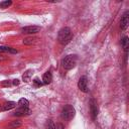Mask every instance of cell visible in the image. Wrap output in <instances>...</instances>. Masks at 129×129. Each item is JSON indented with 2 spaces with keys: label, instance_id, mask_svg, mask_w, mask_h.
Wrapping results in <instances>:
<instances>
[{
  "label": "cell",
  "instance_id": "obj_4",
  "mask_svg": "<svg viewBox=\"0 0 129 129\" xmlns=\"http://www.w3.org/2000/svg\"><path fill=\"white\" fill-rule=\"evenodd\" d=\"M78 88L84 92V93H88L89 92V87H88V79L86 76H83L79 79V82H78Z\"/></svg>",
  "mask_w": 129,
  "mask_h": 129
},
{
  "label": "cell",
  "instance_id": "obj_5",
  "mask_svg": "<svg viewBox=\"0 0 129 129\" xmlns=\"http://www.w3.org/2000/svg\"><path fill=\"white\" fill-rule=\"evenodd\" d=\"M41 29L40 26H36V25H30V26H25L21 28V32L25 33V34H35L37 32H39Z\"/></svg>",
  "mask_w": 129,
  "mask_h": 129
},
{
  "label": "cell",
  "instance_id": "obj_12",
  "mask_svg": "<svg viewBox=\"0 0 129 129\" xmlns=\"http://www.w3.org/2000/svg\"><path fill=\"white\" fill-rule=\"evenodd\" d=\"M121 45H122V47L124 48L125 52L127 53V51H128V46H129V40H128V37H127V36H124V37H123V39L121 40Z\"/></svg>",
  "mask_w": 129,
  "mask_h": 129
},
{
  "label": "cell",
  "instance_id": "obj_8",
  "mask_svg": "<svg viewBox=\"0 0 129 129\" xmlns=\"http://www.w3.org/2000/svg\"><path fill=\"white\" fill-rule=\"evenodd\" d=\"M31 114V111L28 109V108H22V107H19L14 113L13 115L14 116H17V117H20V116H27V115H30Z\"/></svg>",
  "mask_w": 129,
  "mask_h": 129
},
{
  "label": "cell",
  "instance_id": "obj_17",
  "mask_svg": "<svg viewBox=\"0 0 129 129\" xmlns=\"http://www.w3.org/2000/svg\"><path fill=\"white\" fill-rule=\"evenodd\" d=\"M30 77H31V71L29 70V71H27V72H25L24 73V75H23V81L24 82H29L30 81Z\"/></svg>",
  "mask_w": 129,
  "mask_h": 129
},
{
  "label": "cell",
  "instance_id": "obj_9",
  "mask_svg": "<svg viewBox=\"0 0 129 129\" xmlns=\"http://www.w3.org/2000/svg\"><path fill=\"white\" fill-rule=\"evenodd\" d=\"M42 83L47 85V84H50L51 81H52V75L50 73V71H47L46 73H44V75L42 76Z\"/></svg>",
  "mask_w": 129,
  "mask_h": 129
},
{
  "label": "cell",
  "instance_id": "obj_24",
  "mask_svg": "<svg viewBox=\"0 0 129 129\" xmlns=\"http://www.w3.org/2000/svg\"><path fill=\"white\" fill-rule=\"evenodd\" d=\"M0 107H1V105H0Z\"/></svg>",
  "mask_w": 129,
  "mask_h": 129
},
{
  "label": "cell",
  "instance_id": "obj_13",
  "mask_svg": "<svg viewBox=\"0 0 129 129\" xmlns=\"http://www.w3.org/2000/svg\"><path fill=\"white\" fill-rule=\"evenodd\" d=\"M18 105H19V107H22V108H28V106H29V102H28L27 99L21 98V99L18 101Z\"/></svg>",
  "mask_w": 129,
  "mask_h": 129
},
{
  "label": "cell",
  "instance_id": "obj_15",
  "mask_svg": "<svg viewBox=\"0 0 129 129\" xmlns=\"http://www.w3.org/2000/svg\"><path fill=\"white\" fill-rule=\"evenodd\" d=\"M12 4V1H2V2H0V8H2V9H5V8H8L10 5Z\"/></svg>",
  "mask_w": 129,
  "mask_h": 129
},
{
  "label": "cell",
  "instance_id": "obj_2",
  "mask_svg": "<svg viewBox=\"0 0 129 129\" xmlns=\"http://www.w3.org/2000/svg\"><path fill=\"white\" fill-rule=\"evenodd\" d=\"M60 115L64 121H71L76 115V110L72 105H64V107L61 110Z\"/></svg>",
  "mask_w": 129,
  "mask_h": 129
},
{
  "label": "cell",
  "instance_id": "obj_14",
  "mask_svg": "<svg viewBox=\"0 0 129 129\" xmlns=\"http://www.w3.org/2000/svg\"><path fill=\"white\" fill-rule=\"evenodd\" d=\"M19 126H21V121L20 120H15V121H12L11 123L8 124V127L11 128V129H16Z\"/></svg>",
  "mask_w": 129,
  "mask_h": 129
},
{
  "label": "cell",
  "instance_id": "obj_21",
  "mask_svg": "<svg viewBox=\"0 0 129 129\" xmlns=\"http://www.w3.org/2000/svg\"><path fill=\"white\" fill-rule=\"evenodd\" d=\"M13 85H15V86H17V85H19V80H13Z\"/></svg>",
  "mask_w": 129,
  "mask_h": 129
},
{
  "label": "cell",
  "instance_id": "obj_16",
  "mask_svg": "<svg viewBox=\"0 0 129 129\" xmlns=\"http://www.w3.org/2000/svg\"><path fill=\"white\" fill-rule=\"evenodd\" d=\"M34 40H35V38H34V37H26V38H24V39H23V44L30 45V44H32V43L34 42Z\"/></svg>",
  "mask_w": 129,
  "mask_h": 129
},
{
  "label": "cell",
  "instance_id": "obj_6",
  "mask_svg": "<svg viewBox=\"0 0 129 129\" xmlns=\"http://www.w3.org/2000/svg\"><path fill=\"white\" fill-rule=\"evenodd\" d=\"M90 111H91V115H92V119L95 120L98 116V112H99V108H98V104L97 101L95 99H91L90 101Z\"/></svg>",
  "mask_w": 129,
  "mask_h": 129
},
{
  "label": "cell",
  "instance_id": "obj_3",
  "mask_svg": "<svg viewBox=\"0 0 129 129\" xmlns=\"http://www.w3.org/2000/svg\"><path fill=\"white\" fill-rule=\"evenodd\" d=\"M78 56L76 54H69L62 59V67L66 70H72L77 64Z\"/></svg>",
  "mask_w": 129,
  "mask_h": 129
},
{
  "label": "cell",
  "instance_id": "obj_11",
  "mask_svg": "<svg viewBox=\"0 0 129 129\" xmlns=\"http://www.w3.org/2000/svg\"><path fill=\"white\" fill-rule=\"evenodd\" d=\"M0 52H10V53H17L18 50L9 46H4V45H0Z\"/></svg>",
  "mask_w": 129,
  "mask_h": 129
},
{
  "label": "cell",
  "instance_id": "obj_18",
  "mask_svg": "<svg viewBox=\"0 0 129 129\" xmlns=\"http://www.w3.org/2000/svg\"><path fill=\"white\" fill-rule=\"evenodd\" d=\"M46 129H55V126L51 120H48L46 123Z\"/></svg>",
  "mask_w": 129,
  "mask_h": 129
},
{
  "label": "cell",
  "instance_id": "obj_19",
  "mask_svg": "<svg viewBox=\"0 0 129 129\" xmlns=\"http://www.w3.org/2000/svg\"><path fill=\"white\" fill-rule=\"evenodd\" d=\"M33 84H34L36 87H40V86H42V83H41V82L39 81V79H37V78L33 80Z\"/></svg>",
  "mask_w": 129,
  "mask_h": 129
},
{
  "label": "cell",
  "instance_id": "obj_1",
  "mask_svg": "<svg viewBox=\"0 0 129 129\" xmlns=\"http://www.w3.org/2000/svg\"><path fill=\"white\" fill-rule=\"evenodd\" d=\"M72 38H73V32L70 27H62L61 29L58 30L57 40L59 43L66 45L72 40Z\"/></svg>",
  "mask_w": 129,
  "mask_h": 129
},
{
  "label": "cell",
  "instance_id": "obj_20",
  "mask_svg": "<svg viewBox=\"0 0 129 129\" xmlns=\"http://www.w3.org/2000/svg\"><path fill=\"white\" fill-rule=\"evenodd\" d=\"M55 129H64V127H63V125L61 123H57L56 126H55Z\"/></svg>",
  "mask_w": 129,
  "mask_h": 129
},
{
  "label": "cell",
  "instance_id": "obj_22",
  "mask_svg": "<svg viewBox=\"0 0 129 129\" xmlns=\"http://www.w3.org/2000/svg\"><path fill=\"white\" fill-rule=\"evenodd\" d=\"M2 85H3V86H9L10 84H9V82H4Z\"/></svg>",
  "mask_w": 129,
  "mask_h": 129
},
{
  "label": "cell",
  "instance_id": "obj_10",
  "mask_svg": "<svg viewBox=\"0 0 129 129\" xmlns=\"http://www.w3.org/2000/svg\"><path fill=\"white\" fill-rule=\"evenodd\" d=\"M15 106H16V103H15V102L9 101V102H6V103H4V104L2 105L1 110H2V111H8V110H10V109H13Z\"/></svg>",
  "mask_w": 129,
  "mask_h": 129
},
{
  "label": "cell",
  "instance_id": "obj_7",
  "mask_svg": "<svg viewBox=\"0 0 129 129\" xmlns=\"http://www.w3.org/2000/svg\"><path fill=\"white\" fill-rule=\"evenodd\" d=\"M128 24H129V12L126 11L122 18H121V21H120V27L122 30H125L127 27H128Z\"/></svg>",
  "mask_w": 129,
  "mask_h": 129
},
{
  "label": "cell",
  "instance_id": "obj_23",
  "mask_svg": "<svg viewBox=\"0 0 129 129\" xmlns=\"http://www.w3.org/2000/svg\"><path fill=\"white\" fill-rule=\"evenodd\" d=\"M3 59H4V56H3V55H1V54H0V60H3Z\"/></svg>",
  "mask_w": 129,
  "mask_h": 129
}]
</instances>
